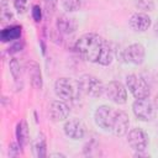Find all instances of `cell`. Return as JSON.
Returning a JSON list of instances; mask_svg holds the SVG:
<instances>
[{"label":"cell","instance_id":"6da1fadb","mask_svg":"<svg viewBox=\"0 0 158 158\" xmlns=\"http://www.w3.org/2000/svg\"><path fill=\"white\" fill-rule=\"evenodd\" d=\"M105 41L96 33H85L75 42V51L78 54L88 62L98 63Z\"/></svg>","mask_w":158,"mask_h":158},{"label":"cell","instance_id":"7a4b0ae2","mask_svg":"<svg viewBox=\"0 0 158 158\" xmlns=\"http://www.w3.org/2000/svg\"><path fill=\"white\" fill-rule=\"evenodd\" d=\"M54 93L64 101H74L79 99V95L81 94L79 80L73 78H59L54 83Z\"/></svg>","mask_w":158,"mask_h":158},{"label":"cell","instance_id":"3957f363","mask_svg":"<svg viewBox=\"0 0 158 158\" xmlns=\"http://www.w3.org/2000/svg\"><path fill=\"white\" fill-rule=\"evenodd\" d=\"M79 84L81 93L90 98H100L105 91V86L102 85V83L96 77L90 74L81 75L79 79Z\"/></svg>","mask_w":158,"mask_h":158},{"label":"cell","instance_id":"277c9868","mask_svg":"<svg viewBox=\"0 0 158 158\" xmlns=\"http://www.w3.org/2000/svg\"><path fill=\"white\" fill-rule=\"evenodd\" d=\"M126 85L128 88V90L131 91V94L136 98V99H144L149 96V85L148 83L144 80V78H142L138 74H130L126 77Z\"/></svg>","mask_w":158,"mask_h":158},{"label":"cell","instance_id":"5b68a950","mask_svg":"<svg viewBox=\"0 0 158 158\" xmlns=\"http://www.w3.org/2000/svg\"><path fill=\"white\" fill-rule=\"evenodd\" d=\"M132 110L135 116L141 121H151L156 116V109L147 98L136 99L132 104Z\"/></svg>","mask_w":158,"mask_h":158},{"label":"cell","instance_id":"8992f818","mask_svg":"<svg viewBox=\"0 0 158 158\" xmlns=\"http://www.w3.org/2000/svg\"><path fill=\"white\" fill-rule=\"evenodd\" d=\"M104 94L109 98V100L118 105H122L127 101V90L125 85L116 80H112L105 85Z\"/></svg>","mask_w":158,"mask_h":158},{"label":"cell","instance_id":"52a82bcc","mask_svg":"<svg viewBox=\"0 0 158 158\" xmlns=\"http://www.w3.org/2000/svg\"><path fill=\"white\" fill-rule=\"evenodd\" d=\"M115 114L116 110H114L111 106L109 105H101L96 109L95 114H94V118H95V123L102 128V130H110L112 127V122L115 118Z\"/></svg>","mask_w":158,"mask_h":158},{"label":"cell","instance_id":"ba28073f","mask_svg":"<svg viewBox=\"0 0 158 158\" xmlns=\"http://www.w3.org/2000/svg\"><path fill=\"white\" fill-rule=\"evenodd\" d=\"M127 142L130 147L136 152H143L146 151L148 146V136L142 128H132L127 133Z\"/></svg>","mask_w":158,"mask_h":158},{"label":"cell","instance_id":"9c48e42d","mask_svg":"<svg viewBox=\"0 0 158 158\" xmlns=\"http://www.w3.org/2000/svg\"><path fill=\"white\" fill-rule=\"evenodd\" d=\"M69 106L60 100H53L48 105V116L53 122L64 121L69 116Z\"/></svg>","mask_w":158,"mask_h":158},{"label":"cell","instance_id":"30bf717a","mask_svg":"<svg viewBox=\"0 0 158 158\" xmlns=\"http://www.w3.org/2000/svg\"><path fill=\"white\" fill-rule=\"evenodd\" d=\"M63 131L64 133L72 138V139H80L84 137L85 132H86V127L84 125V122L79 118H70L68 121H65L64 126H63Z\"/></svg>","mask_w":158,"mask_h":158},{"label":"cell","instance_id":"8fae6325","mask_svg":"<svg viewBox=\"0 0 158 158\" xmlns=\"http://www.w3.org/2000/svg\"><path fill=\"white\" fill-rule=\"evenodd\" d=\"M130 128V120H128V115L125 111H116L115 114V118L112 122V127H111V132L114 133V136L116 137H122L128 132Z\"/></svg>","mask_w":158,"mask_h":158},{"label":"cell","instance_id":"7c38bea8","mask_svg":"<svg viewBox=\"0 0 158 158\" xmlns=\"http://www.w3.org/2000/svg\"><path fill=\"white\" fill-rule=\"evenodd\" d=\"M144 56H146L144 47L139 43H132L123 51V59L136 65L143 63Z\"/></svg>","mask_w":158,"mask_h":158},{"label":"cell","instance_id":"4fadbf2b","mask_svg":"<svg viewBox=\"0 0 158 158\" xmlns=\"http://www.w3.org/2000/svg\"><path fill=\"white\" fill-rule=\"evenodd\" d=\"M130 26L133 31L137 32H144L149 28L152 21L151 17L146 12H136L130 17Z\"/></svg>","mask_w":158,"mask_h":158},{"label":"cell","instance_id":"5bb4252c","mask_svg":"<svg viewBox=\"0 0 158 158\" xmlns=\"http://www.w3.org/2000/svg\"><path fill=\"white\" fill-rule=\"evenodd\" d=\"M56 26H57V31H59L60 33L69 35V33H73L77 30L78 23H77L74 17L68 16V15H60L57 19Z\"/></svg>","mask_w":158,"mask_h":158},{"label":"cell","instance_id":"9a60e30c","mask_svg":"<svg viewBox=\"0 0 158 158\" xmlns=\"http://www.w3.org/2000/svg\"><path fill=\"white\" fill-rule=\"evenodd\" d=\"M27 72H28L32 86L35 89H41L43 85V80H42V73H41L40 64L35 60L27 62Z\"/></svg>","mask_w":158,"mask_h":158},{"label":"cell","instance_id":"2e32d148","mask_svg":"<svg viewBox=\"0 0 158 158\" xmlns=\"http://www.w3.org/2000/svg\"><path fill=\"white\" fill-rule=\"evenodd\" d=\"M21 33H22L21 26H17V25L7 26L0 32V40L1 42H11V41L19 40L21 37Z\"/></svg>","mask_w":158,"mask_h":158},{"label":"cell","instance_id":"e0dca14e","mask_svg":"<svg viewBox=\"0 0 158 158\" xmlns=\"http://www.w3.org/2000/svg\"><path fill=\"white\" fill-rule=\"evenodd\" d=\"M16 139L21 148L27 144L28 141V126L25 120H21L16 126Z\"/></svg>","mask_w":158,"mask_h":158},{"label":"cell","instance_id":"ac0fdd59","mask_svg":"<svg viewBox=\"0 0 158 158\" xmlns=\"http://www.w3.org/2000/svg\"><path fill=\"white\" fill-rule=\"evenodd\" d=\"M33 152H35V156L38 158H44L47 156V144H46V138L43 135H40L37 139L35 141Z\"/></svg>","mask_w":158,"mask_h":158},{"label":"cell","instance_id":"d6986e66","mask_svg":"<svg viewBox=\"0 0 158 158\" xmlns=\"http://www.w3.org/2000/svg\"><path fill=\"white\" fill-rule=\"evenodd\" d=\"M112 59H114V51L110 47V44L107 42H105L104 48L101 51V54H100V58H99L98 63L101 64V65H109V64H111Z\"/></svg>","mask_w":158,"mask_h":158},{"label":"cell","instance_id":"ffe728a7","mask_svg":"<svg viewBox=\"0 0 158 158\" xmlns=\"http://www.w3.org/2000/svg\"><path fill=\"white\" fill-rule=\"evenodd\" d=\"M63 9L68 12H74L83 6V0H62Z\"/></svg>","mask_w":158,"mask_h":158},{"label":"cell","instance_id":"44dd1931","mask_svg":"<svg viewBox=\"0 0 158 158\" xmlns=\"http://www.w3.org/2000/svg\"><path fill=\"white\" fill-rule=\"evenodd\" d=\"M9 68H10V73H11L12 78H14L15 80H19L20 77H21V64H20V62H19L16 58L10 59Z\"/></svg>","mask_w":158,"mask_h":158},{"label":"cell","instance_id":"7402d4cb","mask_svg":"<svg viewBox=\"0 0 158 158\" xmlns=\"http://www.w3.org/2000/svg\"><path fill=\"white\" fill-rule=\"evenodd\" d=\"M136 6L142 11H152L154 9L153 0H137Z\"/></svg>","mask_w":158,"mask_h":158},{"label":"cell","instance_id":"603a6c76","mask_svg":"<svg viewBox=\"0 0 158 158\" xmlns=\"http://www.w3.org/2000/svg\"><path fill=\"white\" fill-rule=\"evenodd\" d=\"M32 17L36 22H40L42 20V9L38 5H33L32 6Z\"/></svg>","mask_w":158,"mask_h":158},{"label":"cell","instance_id":"cb8c5ba5","mask_svg":"<svg viewBox=\"0 0 158 158\" xmlns=\"http://www.w3.org/2000/svg\"><path fill=\"white\" fill-rule=\"evenodd\" d=\"M27 5V0H14V6L19 12H23Z\"/></svg>","mask_w":158,"mask_h":158},{"label":"cell","instance_id":"d4e9b609","mask_svg":"<svg viewBox=\"0 0 158 158\" xmlns=\"http://www.w3.org/2000/svg\"><path fill=\"white\" fill-rule=\"evenodd\" d=\"M43 1H44V4H46V7H47L48 12H49V10H51V12H53V10H54V7H56L58 0H43Z\"/></svg>","mask_w":158,"mask_h":158},{"label":"cell","instance_id":"484cf974","mask_svg":"<svg viewBox=\"0 0 158 158\" xmlns=\"http://www.w3.org/2000/svg\"><path fill=\"white\" fill-rule=\"evenodd\" d=\"M22 47H23V44L22 43H15L14 46H11L10 48H9V53H15V52H19V51H21L22 49Z\"/></svg>","mask_w":158,"mask_h":158},{"label":"cell","instance_id":"4316f807","mask_svg":"<svg viewBox=\"0 0 158 158\" xmlns=\"http://www.w3.org/2000/svg\"><path fill=\"white\" fill-rule=\"evenodd\" d=\"M49 157H62V158H64L65 156H64V154H62V153H51V154H49Z\"/></svg>","mask_w":158,"mask_h":158},{"label":"cell","instance_id":"83f0119b","mask_svg":"<svg viewBox=\"0 0 158 158\" xmlns=\"http://www.w3.org/2000/svg\"><path fill=\"white\" fill-rule=\"evenodd\" d=\"M154 33H156V36L158 37V21L154 23Z\"/></svg>","mask_w":158,"mask_h":158}]
</instances>
